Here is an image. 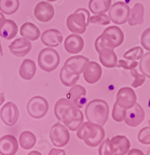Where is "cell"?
Segmentation results:
<instances>
[{"label":"cell","mask_w":150,"mask_h":155,"mask_svg":"<svg viewBox=\"0 0 150 155\" xmlns=\"http://www.w3.org/2000/svg\"><path fill=\"white\" fill-rule=\"evenodd\" d=\"M77 137L84 141L90 147H96L102 143L105 137V131L102 126L90 122L83 123L77 130Z\"/></svg>","instance_id":"cell-1"},{"label":"cell","mask_w":150,"mask_h":155,"mask_svg":"<svg viewBox=\"0 0 150 155\" xmlns=\"http://www.w3.org/2000/svg\"><path fill=\"white\" fill-rule=\"evenodd\" d=\"M124 39L122 30L117 26H112L105 29L95 41L96 51L99 53L105 48H114L121 45Z\"/></svg>","instance_id":"cell-2"},{"label":"cell","mask_w":150,"mask_h":155,"mask_svg":"<svg viewBox=\"0 0 150 155\" xmlns=\"http://www.w3.org/2000/svg\"><path fill=\"white\" fill-rule=\"evenodd\" d=\"M85 115L87 121L103 127L106 124L109 116L107 102L102 99H94L87 104Z\"/></svg>","instance_id":"cell-3"},{"label":"cell","mask_w":150,"mask_h":155,"mask_svg":"<svg viewBox=\"0 0 150 155\" xmlns=\"http://www.w3.org/2000/svg\"><path fill=\"white\" fill-rule=\"evenodd\" d=\"M90 14L87 9H78L70 14L66 19V25L70 32L76 34H83L90 23Z\"/></svg>","instance_id":"cell-4"},{"label":"cell","mask_w":150,"mask_h":155,"mask_svg":"<svg viewBox=\"0 0 150 155\" xmlns=\"http://www.w3.org/2000/svg\"><path fill=\"white\" fill-rule=\"evenodd\" d=\"M39 67L46 72H51L59 65L60 57L55 49L51 48H44L40 51L37 57Z\"/></svg>","instance_id":"cell-5"},{"label":"cell","mask_w":150,"mask_h":155,"mask_svg":"<svg viewBox=\"0 0 150 155\" xmlns=\"http://www.w3.org/2000/svg\"><path fill=\"white\" fill-rule=\"evenodd\" d=\"M84 116L80 108L72 104L68 106L62 113L60 121L71 131L77 130L83 124Z\"/></svg>","instance_id":"cell-6"},{"label":"cell","mask_w":150,"mask_h":155,"mask_svg":"<svg viewBox=\"0 0 150 155\" xmlns=\"http://www.w3.org/2000/svg\"><path fill=\"white\" fill-rule=\"evenodd\" d=\"M27 112L30 117L34 119H41L47 114L49 105L46 99L41 95H36L27 103Z\"/></svg>","instance_id":"cell-7"},{"label":"cell","mask_w":150,"mask_h":155,"mask_svg":"<svg viewBox=\"0 0 150 155\" xmlns=\"http://www.w3.org/2000/svg\"><path fill=\"white\" fill-rule=\"evenodd\" d=\"M51 143L56 147H63L70 140V134L67 127L61 123H56L50 130Z\"/></svg>","instance_id":"cell-8"},{"label":"cell","mask_w":150,"mask_h":155,"mask_svg":"<svg viewBox=\"0 0 150 155\" xmlns=\"http://www.w3.org/2000/svg\"><path fill=\"white\" fill-rule=\"evenodd\" d=\"M130 8L124 2H117L109 9V17L114 23L121 25L128 21Z\"/></svg>","instance_id":"cell-9"},{"label":"cell","mask_w":150,"mask_h":155,"mask_svg":"<svg viewBox=\"0 0 150 155\" xmlns=\"http://www.w3.org/2000/svg\"><path fill=\"white\" fill-rule=\"evenodd\" d=\"M145 117L143 108L136 102L133 106L125 109L124 121L128 126L131 127H137L144 121Z\"/></svg>","instance_id":"cell-10"},{"label":"cell","mask_w":150,"mask_h":155,"mask_svg":"<svg viewBox=\"0 0 150 155\" xmlns=\"http://www.w3.org/2000/svg\"><path fill=\"white\" fill-rule=\"evenodd\" d=\"M111 155L127 154L131 147L130 140L123 135L115 136L109 140Z\"/></svg>","instance_id":"cell-11"},{"label":"cell","mask_w":150,"mask_h":155,"mask_svg":"<svg viewBox=\"0 0 150 155\" xmlns=\"http://www.w3.org/2000/svg\"><path fill=\"white\" fill-rule=\"evenodd\" d=\"M19 112L17 106L12 102H6L0 110V117L5 125L12 127L19 120Z\"/></svg>","instance_id":"cell-12"},{"label":"cell","mask_w":150,"mask_h":155,"mask_svg":"<svg viewBox=\"0 0 150 155\" xmlns=\"http://www.w3.org/2000/svg\"><path fill=\"white\" fill-rule=\"evenodd\" d=\"M34 15L37 21L48 23L51 21L55 16V8L51 3L42 1L35 5Z\"/></svg>","instance_id":"cell-13"},{"label":"cell","mask_w":150,"mask_h":155,"mask_svg":"<svg viewBox=\"0 0 150 155\" xmlns=\"http://www.w3.org/2000/svg\"><path fill=\"white\" fill-rule=\"evenodd\" d=\"M116 102L124 109H129L137 102V96L134 90L129 87L120 88L117 93Z\"/></svg>","instance_id":"cell-14"},{"label":"cell","mask_w":150,"mask_h":155,"mask_svg":"<svg viewBox=\"0 0 150 155\" xmlns=\"http://www.w3.org/2000/svg\"><path fill=\"white\" fill-rule=\"evenodd\" d=\"M90 61L87 58L82 55H76L68 58L63 67L66 71L73 74H80Z\"/></svg>","instance_id":"cell-15"},{"label":"cell","mask_w":150,"mask_h":155,"mask_svg":"<svg viewBox=\"0 0 150 155\" xmlns=\"http://www.w3.org/2000/svg\"><path fill=\"white\" fill-rule=\"evenodd\" d=\"M87 90L83 86L75 85L68 92V99L76 107L83 108L87 104Z\"/></svg>","instance_id":"cell-16"},{"label":"cell","mask_w":150,"mask_h":155,"mask_svg":"<svg viewBox=\"0 0 150 155\" xmlns=\"http://www.w3.org/2000/svg\"><path fill=\"white\" fill-rule=\"evenodd\" d=\"M102 68L99 64L95 61H89L83 71V78L88 84H95L101 78Z\"/></svg>","instance_id":"cell-17"},{"label":"cell","mask_w":150,"mask_h":155,"mask_svg":"<svg viewBox=\"0 0 150 155\" xmlns=\"http://www.w3.org/2000/svg\"><path fill=\"white\" fill-rule=\"evenodd\" d=\"M9 48L12 54L19 57V58H22L30 53L32 45L30 41L24 37H21V38L16 39L14 41H12L9 44Z\"/></svg>","instance_id":"cell-18"},{"label":"cell","mask_w":150,"mask_h":155,"mask_svg":"<svg viewBox=\"0 0 150 155\" xmlns=\"http://www.w3.org/2000/svg\"><path fill=\"white\" fill-rule=\"evenodd\" d=\"M19 149V143L14 136L8 134L0 138V154L14 155Z\"/></svg>","instance_id":"cell-19"},{"label":"cell","mask_w":150,"mask_h":155,"mask_svg":"<svg viewBox=\"0 0 150 155\" xmlns=\"http://www.w3.org/2000/svg\"><path fill=\"white\" fill-rule=\"evenodd\" d=\"M64 47L68 53L76 54L83 50L84 41L81 36L76 34H71L64 41Z\"/></svg>","instance_id":"cell-20"},{"label":"cell","mask_w":150,"mask_h":155,"mask_svg":"<svg viewBox=\"0 0 150 155\" xmlns=\"http://www.w3.org/2000/svg\"><path fill=\"white\" fill-rule=\"evenodd\" d=\"M63 41L62 34L56 29L47 30L41 34V42L48 48H55L60 45Z\"/></svg>","instance_id":"cell-21"},{"label":"cell","mask_w":150,"mask_h":155,"mask_svg":"<svg viewBox=\"0 0 150 155\" xmlns=\"http://www.w3.org/2000/svg\"><path fill=\"white\" fill-rule=\"evenodd\" d=\"M18 33L16 23L12 19H5L0 24V37L9 41L14 38Z\"/></svg>","instance_id":"cell-22"},{"label":"cell","mask_w":150,"mask_h":155,"mask_svg":"<svg viewBox=\"0 0 150 155\" xmlns=\"http://www.w3.org/2000/svg\"><path fill=\"white\" fill-rule=\"evenodd\" d=\"M144 14H145L144 5L139 2L135 3L132 9H130L128 23L131 27L142 24L144 22Z\"/></svg>","instance_id":"cell-23"},{"label":"cell","mask_w":150,"mask_h":155,"mask_svg":"<svg viewBox=\"0 0 150 155\" xmlns=\"http://www.w3.org/2000/svg\"><path fill=\"white\" fill-rule=\"evenodd\" d=\"M99 60L101 64L108 68L117 67L118 64V58L111 48H105L99 52Z\"/></svg>","instance_id":"cell-24"},{"label":"cell","mask_w":150,"mask_h":155,"mask_svg":"<svg viewBox=\"0 0 150 155\" xmlns=\"http://www.w3.org/2000/svg\"><path fill=\"white\" fill-rule=\"evenodd\" d=\"M20 35L30 41H35L41 36V32L38 27L34 23L27 22L23 23L19 30Z\"/></svg>","instance_id":"cell-25"},{"label":"cell","mask_w":150,"mask_h":155,"mask_svg":"<svg viewBox=\"0 0 150 155\" xmlns=\"http://www.w3.org/2000/svg\"><path fill=\"white\" fill-rule=\"evenodd\" d=\"M37 67L34 61L31 59H25L19 69V76L24 80H31L34 77Z\"/></svg>","instance_id":"cell-26"},{"label":"cell","mask_w":150,"mask_h":155,"mask_svg":"<svg viewBox=\"0 0 150 155\" xmlns=\"http://www.w3.org/2000/svg\"><path fill=\"white\" fill-rule=\"evenodd\" d=\"M111 6V0H90L89 9L94 14L105 13Z\"/></svg>","instance_id":"cell-27"},{"label":"cell","mask_w":150,"mask_h":155,"mask_svg":"<svg viewBox=\"0 0 150 155\" xmlns=\"http://www.w3.org/2000/svg\"><path fill=\"white\" fill-rule=\"evenodd\" d=\"M37 141L36 136L30 131H23L20 134L19 138V146L23 150H30L34 147Z\"/></svg>","instance_id":"cell-28"},{"label":"cell","mask_w":150,"mask_h":155,"mask_svg":"<svg viewBox=\"0 0 150 155\" xmlns=\"http://www.w3.org/2000/svg\"><path fill=\"white\" fill-rule=\"evenodd\" d=\"M19 7V0H0V10L6 15H12Z\"/></svg>","instance_id":"cell-29"},{"label":"cell","mask_w":150,"mask_h":155,"mask_svg":"<svg viewBox=\"0 0 150 155\" xmlns=\"http://www.w3.org/2000/svg\"><path fill=\"white\" fill-rule=\"evenodd\" d=\"M80 79V74L71 73L62 67L60 71V80L65 86H73Z\"/></svg>","instance_id":"cell-30"},{"label":"cell","mask_w":150,"mask_h":155,"mask_svg":"<svg viewBox=\"0 0 150 155\" xmlns=\"http://www.w3.org/2000/svg\"><path fill=\"white\" fill-rule=\"evenodd\" d=\"M143 55H144V50L141 47H134L124 54L123 57L124 59L127 60L138 61L142 58Z\"/></svg>","instance_id":"cell-31"},{"label":"cell","mask_w":150,"mask_h":155,"mask_svg":"<svg viewBox=\"0 0 150 155\" xmlns=\"http://www.w3.org/2000/svg\"><path fill=\"white\" fill-rule=\"evenodd\" d=\"M138 65L141 73L150 78V51L143 55L142 58L140 59V63Z\"/></svg>","instance_id":"cell-32"},{"label":"cell","mask_w":150,"mask_h":155,"mask_svg":"<svg viewBox=\"0 0 150 155\" xmlns=\"http://www.w3.org/2000/svg\"><path fill=\"white\" fill-rule=\"evenodd\" d=\"M73 103L68 99H61L55 103V115L58 121H60L61 116L62 112L66 109L69 106L72 105Z\"/></svg>","instance_id":"cell-33"},{"label":"cell","mask_w":150,"mask_h":155,"mask_svg":"<svg viewBox=\"0 0 150 155\" xmlns=\"http://www.w3.org/2000/svg\"><path fill=\"white\" fill-rule=\"evenodd\" d=\"M130 71H130V73H131V74L133 76V78H135L134 81H133V82L131 84V87H132V88H139V87H141V85L144 84V82L145 81L146 76H145V74H140V73H138V71H137L136 70H135L134 68L131 69Z\"/></svg>","instance_id":"cell-34"},{"label":"cell","mask_w":150,"mask_h":155,"mask_svg":"<svg viewBox=\"0 0 150 155\" xmlns=\"http://www.w3.org/2000/svg\"><path fill=\"white\" fill-rule=\"evenodd\" d=\"M124 114H125V109L121 107L117 102H115L113 106V110H112L113 120L118 123H121V122L124 121Z\"/></svg>","instance_id":"cell-35"},{"label":"cell","mask_w":150,"mask_h":155,"mask_svg":"<svg viewBox=\"0 0 150 155\" xmlns=\"http://www.w3.org/2000/svg\"><path fill=\"white\" fill-rule=\"evenodd\" d=\"M90 23H94V24L106 26V25L110 24V23H111V19L106 14L101 13V14H97L96 16H90Z\"/></svg>","instance_id":"cell-36"},{"label":"cell","mask_w":150,"mask_h":155,"mask_svg":"<svg viewBox=\"0 0 150 155\" xmlns=\"http://www.w3.org/2000/svg\"><path fill=\"white\" fill-rule=\"evenodd\" d=\"M138 140L142 144L150 145V127H145L139 131Z\"/></svg>","instance_id":"cell-37"},{"label":"cell","mask_w":150,"mask_h":155,"mask_svg":"<svg viewBox=\"0 0 150 155\" xmlns=\"http://www.w3.org/2000/svg\"><path fill=\"white\" fill-rule=\"evenodd\" d=\"M138 61H132V60H124V59H121L118 61V64L117 67L122 68L126 70H131V69L135 68L138 65Z\"/></svg>","instance_id":"cell-38"},{"label":"cell","mask_w":150,"mask_h":155,"mask_svg":"<svg viewBox=\"0 0 150 155\" xmlns=\"http://www.w3.org/2000/svg\"><path fill=\"white\" fill-rule=\"evenodd\" d=\"M141 44L144 49L150 51V27L147 28L141 34Z\"/></svg>","instance_id":"cell-39"},{"label":"cell","mask_w":150,"mask_h":155,"mask_svg":"<svg viewBox=\"0 0 150 155\" xmlns=\"http://www.w3.org/2000/svg\"><path fill=\"white\" fill-rule=\"evenodd\" d=\"M110 139H107L103 142L99 147L100 155H111V150L109 147Z\"/></svg>","instance_id":"cell-40"},{"label":"cell","mask_w":150,"mask_h":155,"mask_svg":"<svg viewBox=\"0 0 150 155\" xmlns=\"http://www.w3.org/2000/svg\"><path fill=\"white\" fill-rule=\"evenodd\" d=\"M48 154L49 155H55V154L65 155L66 154V152H65V150H61V149H55V148H53V149H51V150H50Z\"/></svg>","instance_id":"cell-41"},{"label":"cell","mask_w":150,"mask_h":155,"mask_svg":"<svg viewBox=\"0 0 150 155\" xmlns=\"http://www.w3.org/2000/svg\"><path fill=\"white\" fill-rule=\"evenodd\" d=\"M127 154L131 155V154H138V155H144V153H143L141 150H138V149H132V150H129Z\"/></svg>","instance_id":"cell-42"},{"label":"cell","mask_w":150,"mask_h":155,"mask_svg":"<svg viewBox=\"0 0 150 155\" xmlns=\"http://www.w3.org/2000/svg\"><path fill=\"white\" fill-rule=\"evenodd\" d=\"M4 102H5V96H4V94L0 93V106L3 104Z\"/></svg>","instance_id":"cell-43"},{"label":"cell","mask_w":150,"mask_h":155,"mask_svg":"<svg viewBox=\"0 0 150 155\" xmlns=\"http://www.w3.org/2000/svg\"><path fill=\"white\" fill-rule=\"evenodd\" d=\"M5 16H4V15L2 14V12H0V24H1V23H2V22H3L4 20H5Z\"/></svg>","instance_id":"cell-44"},{"label":"cell","mask_w":150,"mask_h":155,"mask_svg":"<svg viewBox=\"0 0 150 155\" xmlns=\"http://www.w3.org/2000/svg\"><path fill=\"white\" fill-rule=\"evenodd\" d=\"M29 155H33V154H37V155H41V153H40V152H37V151H35V150H34V151H32V152H30V153H28Z\"/></svg>","instance_id":"cell-45"},{"label":"cell","mask_w":150,"mask_h":155,"mask_svg":"<svg viewBox=\"0 0 150 155\" xmlns=\"http://www.w3.org/2000/svg\"><path fill=\"white\" fill-rule=\"evenodd\" d=\"M0 54H2V44H1V41H0Z\"/></svg>","instance_id":"cell-46"},{"label":"cell","mask_w":150,"mask_h":155,"mask_svg":"<svg viewBox=\"0 0 150 155\" xmlns=\"http://www.w3.org/2000/svg\"><path fill=\"white\" fill-rule=\"evenodd\" d=\"M48 2H55V1H58V0H47Z\"/></svg>","instance_id":"cell-47"},{"label":"cell","mask_w":150,"mask_h":155,"mask_svg":"<svg viewBox=\"0 0 150 155\" xmlns=\"http://www.w3.org/2000/svg\"><path fill=\"white\" fill-rule=\"evenodd\" d=\"M147 154H150V149H148V153H147Z\"/></svg>","instance_id":"cell-48"},{"label":"cell","mask_w":150,"mask_h":155,"mask_svg":"<svg viewBox=\"0 0 150 155\" xmlns=\"http://www.w3.org/2000/svg\"><path fill=\"white\" fill-rule=\"evenodd\" d=\"M148 125H149V126H150V120H148Z\"/></svg>","instance_id":"cell-49"}]
</instances>
